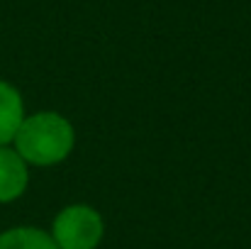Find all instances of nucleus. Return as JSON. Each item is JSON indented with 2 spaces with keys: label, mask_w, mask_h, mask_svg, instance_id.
Instances as JSON below:
<instances>
[{
  "label": "nucleus",
  "mask_w": 251,
  "mask_h": 249,
  "mask_svg": "<svg viewBox=\"0 0 251 249\" xmlns=\"http://www.w3.org/2000/svg\"><path fill=\"white\" fill-rule=\"evenodd\" d=\"M15 152L34 166H54L64 162L76 142L74 125L59 112H34L22 120L15 135Z\"/></svg>",
  "instance_id": "f257e3e1"
},
{
  "label": "nucleus",
  "mask_w": 251,
  "mask_h": 249,
  "mask_svg": "<svg viewBox=\"0 0 251 249\" xmlns=\"http://www.w3.org/2000/svg\"><path fill=\"white\" fill-rule=\"evenodd\" d=\"M105 225L95 208L69 205L64 208L51 225V237L59 249H95L102 240Z\"/></svg>",
  "instance_id": "f03ea898"
},
{
  "label": "nucleus",
  "mask_w": 251,
  "mask_h": 249,
  "mask_svg": "<svg viewBox=\"0 0 251 249\" xmlns=\"http://www.w3.org/2000/svg\"><path fill=\"white\" fill-rule=\"evenodd\" d=\"M29 183L27 162L10 147H0V203L17 200Z\"/></svg>",
  "instance_id": "7ed1b4c3"
},
{
  "label": "nucleus",
  "mask_w": 251,
  "mask_h": 249,
  "mask_svg": "<svg viewBox=\"0 0 251 249\" xmlns=\"http://www.w3.org/2000/svg\"><path fill=\"white\" fill-rule=\"evenodd\" d=\"M25 120V103L15 85L0 81V147H7Z\"/></svg>",
  "instance_id": "20e7f679"
},
{
  "label": "nucleus",
  "mask_w": 251,
  "mask_h": 249,
  "mask_svg": "<svg viewBox=\"0 0 251 249\" xmlns=\"http://www.w3.org/2000/svg\"><path fill=\"white\" fill-rule=\"evenodd\" d=\"M0 249H59L51 232L39 227H10L0 232Z\"/></svg>",
  "instance_id": "39448f33"
}]
</instances>
